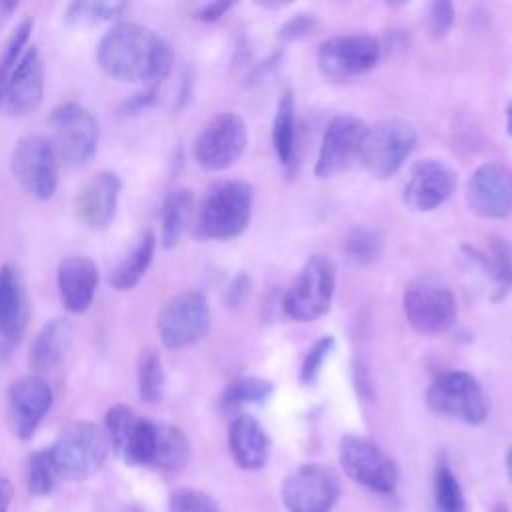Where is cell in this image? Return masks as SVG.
I'll use <instances>...</instances> for the list:
<instances>
[{
	"instance_id": "26",
	"label": "cell",
	"mask_w": 512,
	"mask_h": 512,
	"mask_svg": "<svg viewBox=\"0 0 512 512\" xmlns=\"http://www.w3.org/2000/svg\"><path fill=\"white\" fill-rule=\"evenodd\" d=\"M154 248H156L154 232L150 228L142 230L140 236L136 238V242L132 244L130 252L110 272L108 282L112 284V288L118 292L132 290L142 280L146 270L150 268L152 258H154Z\"/></svg>"
},
{
	"instance_id": "13",
	"label": "cell",
	"mask_w": 512,
	"mask_h": 512,
	"mask_svg": "<svg viewBox=\"0 0 512 512\" xmlns=\"http://www.w3.org/2000/svg\"><path fill=\"white\" fill-rule=\"evenodd\" d=\"M248 144V130L244 120L234 112H222L210 118L198 132L192 152L194 160L204 170H224L232 166Z\"/></svg>"
},
{
	"instance_id": "3",
	"label": "cell",
	"mask_w": 512,
	"mask_h": 512,
	"mask_svg": "<svg viewBox=\"0 0 512 512\" xmlns=\"http://www.w3.org/2000/svg\"><path fill=\"white\" fill-rule=\"evenodd\" d=\"M110 450L104 428L88 420L66 424L48 448L60 478L80 482L100 470Z\"/></svg>"
},
{
	"instance_id": "22",
	"label": "cell",
	"mask_w": 512,
	"mask_h": 512,
	"mask_svg": "<svg viewBox=\"0 0 512 512\" xmlns=\"http://www.w3.org/2000/svg\"><path fill=\"white\" fill-rule=\"evenodd\" d=\"M58 294L62 306L80 314L90 308L98 288V268L94 260L86 256H68L58 264Z\"/></svg>"
},
{
	"instance_id": "19",
	"label": "cell",
	"mask_w": 512,
	"mask_h": 512,
	"mask_svg": "<svg viewBox=\"0 0 512 512\" xmlns=\"http://www.w3.org/2000/svg\"><path fill=\"white\" fill-rule=\"evenodd\" d=\"M44 98V62L36 46H28L6 76L4 108L12 116L34 112Z\"/></svg>"
},
{
	"instance_id": "14",
	"label": "cell",
	"mask_w": 512,
	"mask_h": 512,
	"mask_svg": "<svg viewBox=\"0 0 512 512\" xmlns=\"http://www.w3.org/2000/svg\"><path fill=\"white\" fill-rule=\"evenodd\" d=\"M380 44L368 34L332 36L318 46L316 64L322 76L330 80H350L376 66Z\"/></svg>"
},
{
	"instance_id": "47",
	"label": "cell",
	"mask_w": 512,
	"mask_h": 512,
	"mask_svg": "<svg viewBox=\"0 0 512 512\" xmlns=\"http://www.w3.org/2000/svg\"><path fill=\"white\" fill-rule=\"evenodd\" d=\"M506 472H508V478H510V482H512V448H510L508 454H506Z\"/></svg>"
},
{
	"instance_id": "46",
	"label": "cell",
	"mask_w": 512,
	"mask_h": 512,
	"mask_svg": "<svg viewBox=\"0 0 512 512\" xmlns=\"http://www.w3.org/2000/svg\"><path fill=\"white\" fill-rule=\"evenodd\" d=\"M504 118H506V132L512 136V100L508 102V106L504 110Z\"/></svg>"
},
{
	"instance_id": "5",
	"label": "cell",
	"mask_w": 512,
	"mask_h": 512,
	"mask_svg": "<svg viewBox=\"0 0 512 512\" xmlns=\"http://www.w3.org/2000/svg\"><path fill=\"white\" fill-rule=\"evenodd\" d=\"M336 286L334 262L324 254H312L296 282L284 294V314L296 322H312L330 310Z\"/></svg>"
},
{
	"instance_id": "44",
	"label": "cell",
	"mask_w": 512,
	"mask_h": 512,
	"mask_svg": "<svg viewBox=\"0 0 512 512\" xmlns=\"http://www.w3.org/2000/svg\"><path fill=\"white\" fill-rule=\"evenodd\" d=\"M14 496V486L8 478L0 476V512H8L10 510V502Z\"/></svg>"
},
{
	"instance_id": "40",
	"label": "cell",
	"mask_w": 512,
	"mask_h": 512,
	"mask_svg": "<svg viewBox=\"0 0 512 512\" xmlns=\"http://www.w3.org/2000/svg\"><path fill=\"white\" fill-rule=\"evenodd\" d=\"M428 30L434 38H442L446 36V32L450 30L452 22H454V8L450 2H434L428 8Z\"/></svg>"
},
{
	"instance_id": "39",
	"label": "cell",
	"mask_w": 512,
	"mask_h": 512,
	"mask_svg": "<svg viewBox=\"0 0 512 512\" xmlns=\"http://www.w3.org/2000/svg\"><path fill=\"white\" fill-rule=\"evenodd\" d=\"M32 26H34V20H32V18H24V20L14 28V32L10 34V38H8V42H6V48H4V56H2V60H0V64L4 66L6 72H10V70L14 68V64L20 60V56L24 54V46L28 44Z\"/></svg>"
},
{
	"instance_id": "37",
	"label": "cell",
	"mask_w": 512,
	"mask_h": 512,
	"mask_svg": "<svg viewBox=\"0 0 512 512\" xmlns=\"http://www.w3.org/2000/svg\"><path fill=\"white\" fill-rule=\"evenodd\" d=\"M334 350V336H320L312 346L310 350L306 352L304 360H302V366H300V380L302 384H314V380L318 378L322 366H324V360L330 356V352Z\"/></svg>"
},
{
	"instance_id": "33",
	"label": "cell",
	"mask_w": 512,
	"mask_h": 512,
	"mask_svg": "<svg viewBox=\"0 0 512 512\" xmlns=\"http://www.w3.org/2000/svg\"><path fill=\"white\" fill-rule=\"evenodd\" d=\"M272 390L274 386L270 380H264L258 376H240L226 386L222 394V406L236 408L242 404L262 402L272 394Z\"/></svg>"
},
{
	"instance_id": "25",
	"label": "cell",
	"mask_w": 512,
	"mask_h": 512,
	"mask_svg": "<svg viewBox=\"0 0 512 512\" xmlns=\"http://www.w3.org/2000/svg\"><path fill=\"white\" fill-rule=\"evenodd\" d=\"M72 340V326L66 318H52L48 320L42 330L36 334L30 354H28V364L34 370V374L40 376V372H48L56 368L70 346Z\"/></svg>"
},
{
	"instance_id": "15",
	"label": "cell",
	"mask_w": 512,
	"mask_h": 512,
	"mask_svg": "<svg viewBox=\"0 0 512 512\" xmlns=\"http://www.w3.org/2000/svg\"><path fill=\"white\" fill-rule=\"evenodd\" d=\"M368 132V124L352 114L334 116L320 142L314 174L318 178H330L346 170L354 160L360 158V150Z\"/></svg>"
},
{
	"instance_id": "30",
	"label": "cell",
	"mask_w": 512,
	"mask_h": 512,
	"mask_svg": "<svg viewBox=\"0 0 512 512\" xmlns=\"http://www.w3.org/2000/svg\"><path fill=\"white\" fill-rule=\"evenodd\" d=\"M136 378H138V394L144 402L154 404L162 398L164 366L156 350L146 348L140 352L138 364H136Z\"/></svg>"
},
{
	"instance_id": "1",
	"label": "cell",
	"mask_w": 512,
	"mask_h": 512,
	"mask_svg": "<svg viewBox=\"0 0 512 512\" xmlns=\"http://www.w3.org/2000/svg\"><path fill=\"white\" fill-rule=\"evenodd\" d=\"M96 62L120 82L156 86L172 68V50L152 28L136 22H118L100 38Z\"/></svg>"
},
{
	"instance_id": "4",
	"label": "cell",
	"mask_w": 512,
	"mask_h": 512,
	"mask_svg": "<svg viewBox=\"0 0 512 512\" xmlns=\"http://www.w3.org/2000/svg\"><path fill=\"white\" fill-rule=\"evenodd\" d=\"M426 404L432 412L470 426H480L490 412L488 398L480 382L464 370L438 374L426 390Z\"/></svg>"
},
{
	"instance_id": "45",
	"label": "cell",
	"mask_w": 512,
	"mask_h": 512,
	"mask_svg": "<svg viewBox=\"0 0 512 512\" xmlns=\"http://www.w3.org/2000/svg\"><path fill=\"white\" fill-rule=\"evenodd\" d=\"M6 76H8V72L4 70V66L0 64V108H2V104H4V88H6Z\"/></svg>"
},
{
	"instance_id": "6",
	"label": "cell",
	"mask_w": 512,
	"mask_h": 512,
	"mask_svg": "<svg viewBox=\"0 0 512 512\" xmlns=\"http://www.w3.org/2000/svg\"><path fill=\"white\" fill-rule=\"evenodd\" d=\"M52 128V146L56 156L68 166H84L92 160L98 148V122L94 114L78 104L64 102L58 104L48 118Z\"/></svg>"
},
{
	"instance_id": "29",
	"label": "cell",
	"mask_w": 512,
	"mask_h": 512,
	"mask_svg": "<svg viewBox=\"0 0 512 512\" xmlns=\"http://www.w3.org/2000/svg\"><path fill=\"white\" fill-rule=\"evenodd\" d=\"M294 128H296V104L292 90L282 92L276 114L272 120V144L278 160L290 164L294 156Z\"/></svg>"
},
{
	"instance_id": "42",
	"label": "cell",
	"mask_w": 512,
	"mask_h": 512,
	"mask_svg": "<svg viewBox=\"0 0 512 512\" xmlns=\"http://www.w3.org/2000/svg\"><path fill=\"white\" fill-rule=\"evenodd\" d=\"M234 4L232 2H210L206 6H202L198 12H196V18L202 20V22H216L220 20Z\"/></svg>"
},
{
	"instance_id": "7",
	"label": "cell",
	"mask_w": 512,
	"mask_h": 512,
	"mask_svg": "<svg viewBox=\"0 0 512 512\" xmlns=\"http://www.w3.org/2000/svg\"><path fill=\"white\" fill-rule=\"evenodd\" d=\"M416 144L418 134L410 122L400 118L380 120L368 126L358 160L372 176L388 178L402 168Z\"/></svg>"
},
{
	"instance_id": "31",
	"label": "cell",
	"mask_w": 512,
	"mask_h": 512,
	"mask_svg": "<svg viewBox=\"0 0 512 512\" xmlns=\"http://www.w3.org/2000/svg\"><path fill=\"white\" fill-rule=\"evenodd\" d=\"M434 506L436 512H466L460 482L446 460H440L434 470Z\"/></svg>"
},
{
	"instance_id": "36",
	"label": "cell",
	"mask_w": 512,
	"mask_h": 512,
	"mask_svg": "<svg viewBox=\"0 0 512 512\" xmlns=\"http://www.w3.org/2000/svg\"><path fill=\"white\" fill-rule=\"evenodd\" d=\"M168 512H220L216 500L196 488H176L168 498Z\"/></svg>"
},
{
	"instance_id": "41",
	"label": "cell",
	"mask_w": 512,
	"mask_h": 512,
	"mask_svg": "<svg viewBox=\"0 0 512 512\" xmlns=\"http://www.w3.org/2000/svg\"><path fill=\"white\" fill-rule=\"evenodd\" d=\"M156 102V86H148L146 90H140L136 94H132L130 98H126L120 106L122 114H138L142 110H146L148 106H152Z\"/></svg>"
},
{
	"instance_id": "35",
	"label": "cell",
	"mask_w": 512,
	"mask_h": 512,
	"mask_svg": "<svg viewBox=\"0 0 512 512\" xmlns=\"http://www.w3.org/2000/svg\"><path fill=\"white\" fill-rule=\"evenodd\" d=\"M138 418L140 416H136V412L126 404H114L112 408H108V412L104 416V432L108 436L110 448H114V452L118 456L126 448V442H128Z\"/></svg>"
},
{
	"instance_id": "28",
	"label": "cell",
	"mask_w": 512,
	"mask_h": 512,
	"mask_svg": "<svg viewBox=\"0 0 512 512\" xmlns=\"http://www.w3.org/2000/svg\"><path fill=\"white\" fill-rule=\"evenodd\" d=\"M194 206V194L188 188L172 190L160 208V224H162V244L164 248H172L178 244Z\"/></svg>"
},
{
	"instance_id": "11",
	"label": "cell",
	"mask_w": 512,
	"mask_h": 512,
	"mask_svg": "<svg viewBox=\"0 0 512 512\" xmlns=\"http://www.w3.org/2000/svg\"><path fill=\"white\" fill-rule=\"evenodd\" d=\"M10 168L18 184L38 200H50L58 188V156L44 136H24L16 142Z\"/></svg>"
},
{
	"instance_id": "48",
	"label": "cell",
	"mask_w": 512,
	"mask_h": 512,
	"mask_svg": "<svg viewBox=\"0 0 512 512\" xmlns=\"http://www.w3.org/2000/svg\"><path fill=\"white\" fill-rule=\"evenodd\" d=\"M492 512H510V510H508V506H504V504H496Z\"/></svg>"
},
{
	"instance_id": "43",
	"label": "cell",
	"mask_w": 512,
	"mask_h": 512,
	"mask_svg": "<svg viewBox=\"0 0 512 512\" xmlns=\"http://www.w3.org/2000/svg\"><path fill=\"white\" fill-rule=\"evenodd\" d=\"M312 26V22H310V18H306L304 14L302 16H296V18H292L288 24H286V28L282 30V36L284 38H296V36H302V34H306L308 32V28Z\"/></svg>"
},
{
	"instance_id": "2",
	"label": "cell",
	"mask_w": 512,
	"mask_h": 512,
	"mask_svg": "<svg viewBox=\"0 0 512 512\" xmlns=\"http://www.w3.org/2000/svg\"><path fill=\"white\" fill-rule=\"evenodd\" d=\"M252 216V186L242 180H220L200 200L194 234L202 240L240 236Z\"/></svg>"
},
{
	"instance_id": "20",
	"label": "cell",
	"mask_w": 512,
	"mask_h": 512,
	"mask_svg": "<svg viewBox=\"0 0 512 512\" xmlns=\"http://www.w3.org/2000/svg\"><path fill=\"white\" fill-rule=\"evenodd\" d=\"M120 190L122 182L114 172H98L74 198L76 220L88 230H106L116 216Z\"/></svg>"
},
{
	"instance_id": "10",
	"label": "cell",
	"mask_w": 512,
	"mask_h": 512,
	"mask_svg": "<svg viewBox=\"0 0 512 512\" xmlns=\"http://www.w3.org/2000/svg\"><path fill=\"white\" fill-rule=\"evenodd\" d=\"M280 496L288 512H330L340 496V478L330 466L308 462L284 478Z\"/></svg>"
},
{
	"instance_id": "23",
	"label": "cell",
	"mask_w": 512,
	"mask_h": 512,
	"mask_svg": "<svg viewBox=\"0 0 512 512\" xmlns=\"http://www.w3.org/2000/svg\"><path fill=\"white\" fill-rule=\"evenodd\" d=\"M228 448L244 470H260L270 456V438L254 416H238L228 430Z\"/></svg>"
},
{
	"instance_id": "34",
	"label": "cell",
	"mask_w": 512,
	"mask_h": 512,
	"mask_svg": "<svg viewBox=\"0 0 512 512\" xmlns=\"http://www.w3.org/2000/svg\"><path fill=\"white\" fill-rule=\"evenodd\" d=\"M60 480L56 466L50 458L48 448L44 450H36L28 456L26 462V486L30 490V494L34 496H46L54 490L56 482Z\"/></svg>"
},
{
	"instance_id": "18",
	"label": "cell",
	"mask_w": 512,
	"mask_h": 512,
	"mask_svg": "<svg viewBox=\"0 0 512 512\" xmlns=\"http://www.w3.org/2000/svg\"><path fill=\"white\" fill-rule=\"evenodd\" d=\"M456 188V172L438 158H426L410 168L404 202L416 212H430L444 204Z\"/></svg>"
},
{
	"instance_id": "27",
	"label": "cell",
	"mask_w": 512,
	"mask_h": 512,
	"mask_svg": "<svg viewBox=\"0 0 512 512\" xmlns=\"http://www.w3.org/2000/svg\"><path fill=\"white\" fill-rule=\"evenodd\" d=\"M190 454L192 448L182 428L168 422H156L154 452L150 466L164 472H178L188 464Z\"/></svg>"
},
{
	"instance_id": "9",
	"label": "cell",
	"mask_w": 512,
	"mask_h": 512,
	"mask_svg": "<svg viewBox=\"0 0 512 512\" xmlns=\"http://www.w3.org/2000/svg\"><path fill=\"white\" fill-rule=\"evenodd\" d=\"M338 460L352 482L372 492L388 494L398 486L400 472L396 462L376 442L364 436H342L338 444Z\"/></svg>"
},
{
	"instance_id": "49",
	"label": "cell",
	"mask_w": 512,
	"mask_h": 512,
	"mask_svg": "<svg viewBox=\"0 0 512 512\" xmlns=\"http://www.w3.org/2000/svg\"><path fill=\"white\" fill-rule=\"evenodd\" d=\"M134 512H140V510H134Z\"/></svg>"
},
{
	"instance_id": "8",
	"label": "cell",
	"mask_w": 512,
	"mask_h": 512,
	"mask_svg": "<svg viewBox=\"0 0 512 512\" xmlns=\"http://www.w3.org/2000/svg\"><path fill=\"white\" fill-rule=\"evenodd\" d=\"M402 308L410 328L422 336L446 332L456 320L452 290L434 278H416L404 288Z\"/></svg>"
},
{
	"instance_id": "12",
	"label": "cell",
	"mask_w": 512,
	"mask_h": 512,
	"mask_svg": "<svg viewBox=\"0 0 512 512\" xmlns=\"http://www.w3.org/2000/svg\"><path fill=\"white\" fill-rule=\"evenodd\" d=\"M210 330V306L202 292L184 290L172 296L158 314V334L166 348H184Z\"/></svg>"
},
{
	"instance_id": "24",
	"label": "cell",
	"mask_w": 512,
	"mask_h": 512,
	"mask_svg": "<svg viewBox=\"0 0 512 512\" xmlns=\"http://www.w3.org/2000/svg\"><path fill=\"white\" fill-rule=\"evenodd\" d=\"M466 256L480 268V272L490 280L492 300L504 298L512 290V244L506 238L490 236L486 248L462 246Z\"/></svg>"
},
{
	"instance_id": "21",
	"label": "cell",
	"mask_w": 512,
	"mask_h": 512,
	"mask_svg": "<svg viewBox=\"0 0 512 512\" xmlns=\"http://www.w3.org/2000/svg\"><path fill=\"white\" fill-rule=\"evenodd\" d=\"M30 318V300L20 270L12 264L0 268V340L8 346L20 342Z\"/></svg>"
},
{
	"instance_id": "17",
	"label": "cell",
	"mask_w": 512,
	"mask_h": 512,
	"mask_svg": "<svg viewBox=\"0 0 512 512\" xmlns=\"http://www.w3.org/2000/svg\"><path fill=\"white\" fill-rule=\"evenodd\" d=\"M52 400V388L42 376L30 374L14 380L8 388V414L14 434L22 440L32 438Z\"/></svg>"
},
{
	"instance_id": "38",
	"label": "cell",
	"mask_w": 512,
	"mask_h": 512,
	"mask_svg": "<svg viewBox=\"0 0 512 512\" xmlns=\"http://www.w3.org/2000/svg\"><path fill=\"white\" fill-rule=\"evenodd\" d=\"M346 248H348V252L354 260L370 262V260L378 258V254L382 250V238L374 230L358 228L350 234V238L346 242Z\"/></svg>"
},
{
	"instance_id": "16",
	"label": "cell",
	"mask_w": 512,
	"mask_h": 512,
	"mask_svg": "<svg viewBox=\"0 0 512 512\" xmlns=\"http://www.w3.org/2000/svg\"><path fill=\"white\" fill-rule=\"evenodd\" d=\"M468 208L488 220H502L512 214V168L502 162L480 164L466 184Z\"/></svg>"
},
{
	"instance_id": "32",
	"label": "cell",
	"mask_w": 512,
	"mask_h": 512,
	"mask_svg": "<svg viewBox=\"0 0 512 512\" xmlns=\"http://www.w3.org/2000/svg\"><path fill=\"white\" fill-rule=\"evenodd\" d=\"M128 10V4L124 2H94V0H80L72 2L66 8L64 20L70 26H82V24H98V22H108L116 20Z\"/></svg>"
}]
</instances>
